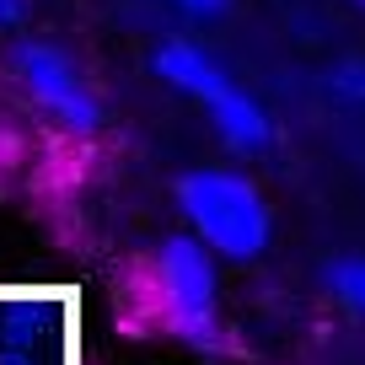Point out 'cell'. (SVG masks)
<instances>
[{"label": "cell", "instance_id": "cell-1", "mask_svg": "<svg viewBox=\"0 0 365 365\" xmlns=\"http://www.w3.org/2000/svg\"><path fill=\"white\" fill-rule=\"evenodd\" d=\"M140 312L167 339L188 344L199 354H220L226 349V317H220L215 252L188 231L156 242L150 258L140 263Z\"/></svg>", "mask_w": 365, "mask_h": 365}, {"label": "cell", "instance_id": "cell-2", "mask_svg": "<svg viewBox=\"0 0 365 365\" xmlns=\"http://www.w3.org/2000/svg\"><path fill=\"white\" fill-rule=\"evenodd\" d=\"M178 210L188 220V237H199L215 258L226 263H252L269 247V199L252 178L231 167H194L178 178Z\"/></svg>", "mask_w": 365, "mask_h": 365}, {"label": "cell", "instance_id": "cell-3", "mask_svg": "<svg viewBox=\"0 0 365 365\" xmlns=\"http://www.w3.org/2000/svg\"><path fill=\"white\" fill-rule=\"evenodd\" d=\"M156 76L167 81L172 91H182V97H194V103L205 108L226 150H237V156H258V150L274 145L269 108H263L247 86H237V81L226 76V65H220L210 48L188 43V38H167V43L156 48Z\"/></svg>", "mask_w": 365, "mask_h": 365}, {"label": "cell", "instance_id": "cell-4", "mask_svg": "<svg viewBox=\"0 0 365 365\" xmlns=\"http://www.w3.org/2000/svg\"><path fill=\"white\" fill-rule=\"evenodd\" d=\"M11 76L22 97L65 135H97L103 124V97L86 81V70L48 38H22L11 48Z\"/></svg>", "mask_w": 365, "mask_h": 365}, {"label": "cell", "instance_id": "cell-5", "mask_svg": "<svg viewBox=\"0 0 365 365\" xmlns=\"http://www.w3.org/2000/svg\"><path fill=\"white\" fill-rule=\"evenodd\" d=\"M322 285H328V296L339 301L344 312L365 317V252H349V258H333L328 269H322Z\"/></svg>", "mask_w": 365, "mask_h": 365}, {"label": "cell", "instance_id": "cell-6", "mask_svg": "<svg viewBox=\"0 0 365 365\" xmlns=\"http://www.w3.org/2000/svg\"><path fill=\"white\" fill-rule=\"evenodd\" d=\"M178 11H188V16H199V22H215V16H226L231 11V0H172Z\"/></svg>", "mask_w": 365, "mask_h": 365}, {"label": "cell", "instance_id": "cell-7", "mask_svg": "<svg viewBox=\"0 0 365 365\" xmlns=\"http://www.w3.org/2000/svg\"><path fill=\"white\" fill-rule=\"evenodd\" d=\"M22 22H27V0H0V33H11Z\"/></svg>", "mask_w": 365, "mask_h": 365}, {"label": "cell", "instance_id": "cell-8", "mask_svg": "<svg viewBox=\"0 0 365 365\" xmlns=\"http://www.w3.org/2000/svg\"><path fill=\"white\" fill-rule=\"evenodd\" d=\"M0 365H33V349H11V344H6V349H0Z\"/></svg>", "mask_w": 365, "mask_h": 365}, {"label": "cell", "instance_id": "cell-9", "mask_svg": "<svg viewBox=\"0 0 365 365\" xmlns=\"http://www.w3.org/2000/svg\"><path fill=\"white\" fill-rule=\"evenodd\" d=\"M349 6H354V11H365V0H349Z\"/></svg>", "mask_w": 365, "mask_h": 365}]
</instances>
